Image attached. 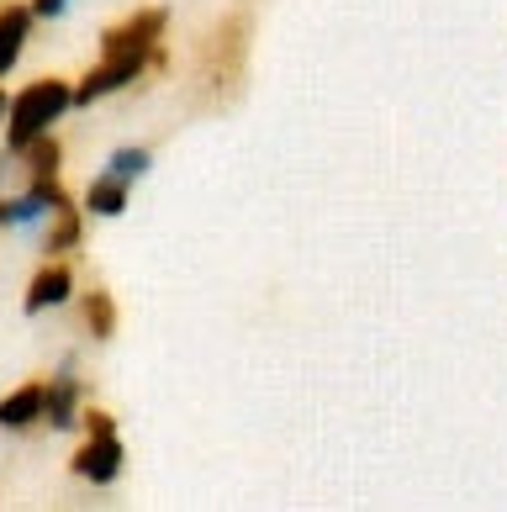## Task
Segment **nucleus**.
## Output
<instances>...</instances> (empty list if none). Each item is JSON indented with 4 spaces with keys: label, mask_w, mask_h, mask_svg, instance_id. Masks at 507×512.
<instances>
[{
    "label": "nucleus",
    "mask_w": 507,
    "mask_h": 512,
    "mask_svg": "<svg viewBox=\"0 0 507 512\" xmlns=\"http://www.w3.org/2000/svg\"><path fill=\"white\" fill-rule=\"evenodd\" d=\"M164 32H169V11L159 6H143L133 16H122L117 27H106L101 59L74 85V106H96L106 96H117V90H127L133 80H143L148 69H164Z\"/></svg>",
    "instance_id": "nucleus-1"
},
{
    "label": "nucleus",
    "mask_w": 507,
    "mask_h": 512,
    "mask_svg": "<svg viewBox=\"0 0 507 512\" xmlns=\"http://www.w3.org/2000/svg\"><path fill=\"white\" fill-rule=\"evenodd\" d=\"M69 106H74V85L59 80V74H43V80L22 85L6 111V154H22L27 143L48 138L53 122H64Z\"/></svg>",
    "instance_id": "nucleus-2"
},
{
    "label": "nucleus",
    "mask_w": 507,
    "mask_h": 512,
    "mask_svg": "<svg viewBox=\"0 0 507 512\" xmlns=\"http://www.w3.org/2000/svg\"><path fill=\"white\" fill-rule=\"evenodd\" d=\"M85 444L74 449V460H69V470L80 481H90V486H111L122 476V465H127V444H122V433H117V417L111 412H101V407H85Z\"/></svg>",
    "instance_id": "nucleus-3"
},
{
    "label": "nucleus",
    "mask_w": 507,
    "mask_h": 512,
    "mask_svg": "<svg viewBox=\"0 0 507 512\" xmlns=\"http://www.w3.org/2000/svg\"><path fill=\"white\" fill-rule=\"evenodd\" d=\"M85 381L74 375V359H64L59 370L48 375V412H43V423L53 433H69V428H80L85 423Z\"/></svg>",
    "instance_id": "nucleus-4"
},
{
    "label": "nucleus",
    "mask_w": 507,
    "mask_h": 512,
    "mask_svg": "<svg viewBox=\"0 0 507 512\" xmlns=\"http://www.w3.org/2000/svg\"><path fill=\"white\" fill-rule=\"evenodd\" d=\"M69 296H74V270H69L64 259H48L43 270L27 280L22 312H27V317H43V312H53V307H64Z\"/></svg>",
    "instance_id": "nucleus-5"
},
{
    "label": "nucleus",
    "mask_w": 507,
    "mask_h": 512,
    "mask_svg": "<svg viewBox=\"0 0 507 512\" xmlns=\"http://www.w3.org/2000/svg\"><path fill=\"white\" fill-rule=\"evenodd\" d=\"M43 412H48V381H27L11 396H0V428H11V433L43 423Z\"/></svg>",
    "instance_id": "nucleus-6"
},
{
    "label": "nucleus",
    "mask_w": 507,
    "mask_h": 512,
    "mask_svg": "<svg viewBox=\"0 0 507 512\" xmlns=\"http://www.w3.org/2000/svg\"><path fill=\"white\" fill-rule=\"evenodd\" d=\"M32 6H0V80L22 64V53L32 43Z\"/></svg>",
    "instance_id": "nucleus-7"
},
{
    "label": "nucleus",
    "mask_w": 507,
    "mask_h": 512,
    "mask_svg": "<svg viewBox=\"0 0 507 512\" xmlns=\"http://www.w3.org/2000/svg\"><path fill=\"white\" fill-rule=\"evenodd\" d=\"M80 238H85V206L69 201V206H59V212L48 217V227H43V254H48V259H64V254L80 249Z\"/></svg>",
    "instance_id": "nucleus-8"
},
{
    "label": "nucleus",
    "mask_w": 507,
    "mask_h": 512,
    "mask_svg": "<svg viewBox=\"0 0 507 512\" xmlns=\"http://www.w3.org/2000/svg\"><path fill=\"white\" fill-rule=\"evenodd\" d=\"M127 201H133V185H122L117 175H106V169L85 185V196H80L85 217H122Z\"/></svg>",
    "instance_id": "nucleus-9"
},
{
    "label": "nucleus",
    "mask_w": 507,
    "mask_h": 512,
    "mask_svg": "<svg viewBox=\"0 0 507 512\" xmlns=\"http://www.w3.org/2000/svg\"><path fill=\"white\" fill-rule=\"evenodd\" d=\"M11 159L22 164L27 180H59L64 175V143L53 138V132H48V138H37V143H27L22 154H11Z\"/></svg>",
    "instance_id": "nucleus-10"
},
{
    "label": "nucleus",
    "mask_w": 507,
    "mask_h": 512,
    "mask_svg": "<svg viewBox=\"0 0 507 512\" xmlns=\"http://www.w3.org/2000/svg\"><path fill=\"white\" fill-rule=\"evenodd\" d=\"M101 169H106V175H117L122 185H138L148 169H154V154H148L143 143H122V148H111V159Z\"/></svg>",
    "instance_id": "nucleus-11"
},
{
    "label": "nucleus",
    "mask_w": 507,
    "mask_h": 512,
    "mask_svg": "<svg viewBox=\"0 0 507 512\" xmlns=\"http://www.w3.org/2000/svg\"><path fill=\"white\" fill-rule=\"evenodd\" d=\"M85 333L96 338V344H106V338L117 333V301H111V291L85 296Z\"/></svg>",
    "instance_id": "nucleus-12"
},
{
    "label": "nucleus",
    "mask_w": 507,
    "mask_h": 512,
    "mask_svg": "<svg viewBox=\"0 0 507 512\" xmlns=\"http://www.w3.org/2000/svg\"><path fill=\"white\" fill-rule=\"evenodd\" d=\"M27 6H32V16H37V22H59V16L74 6V0H27Z\"/></svg>",
    "instance_id": "nucleus-13"
},
{
    "label": "nucleus",
    "mask_w": 507,
    "mask_h": 512,
    "mask_svg": "<svg viewBox=\"0 0 507 512\" xmlns=\"http://www.w3.org/2000/svg\"><path fill=\"white\" fill-rule=\"evenodd\" d=\"M6 111H11V101H6V90H0V127H6Z\"/></svg>",
    "instance_id": "nucleus-14"
}]
</instances>
